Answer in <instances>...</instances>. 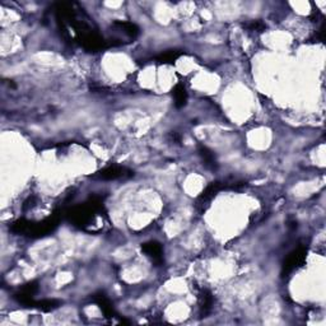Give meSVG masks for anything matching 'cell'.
Returning a JSON list of instances; mask_svg holds the SVG:
<instances>
[{"label": "cell", "instance_id": "1", "mask_svg": "<svg viewBox=\"0 0 326 326\" xmlns=\"http://www.w3.org/2000/svg\"><path fill=\"white\" fill-rule=\"evenodd\" d=\"M59 219L60 216L57 213H55L51 217H49V218L43 219L42 222H38V223H32L31 222L27 235L32 236V237H43L46 235H50L56 228L57 224H59Z\"/></svg>", "mask_w": 326, "mask_h": 326}, {"label": "cell", "instance_id": "2", "mask_svg": "<svg viewBox=\"0 0 326 326\" xmlns=\"http://www.w3.org/2000/svg\"><path fill=\"white\" fill-rule=\"evenodd\" d=\"M306 253H307V250H306L305 246H299L296 250L292 251L284 260L282 274L288 275L296 269H298L299 267H302L306 260Z\"/></svg>", "mask_w": 326, "mask_h": 326}, {"label": "cell", "instance_id": "3", "mask_svg": "<svg viewBox=\"0 0 326 326\" xmlns=\"http://www.w3.org/2000/svg\"><path fill=\"white\" fill-rule=\"evenodd\" d=\"M134 176V172L132 170L126 167H122V166L112 165L108 166V167H105L103 170L98 171L93 178H98V180H105V181H111V180H119V178H129Z\"/></svg>", "mask_w": 326, "mask_h": 326}, {"label": "cell", "instance_id": "4", "mask_svg": "<svg viewBox=\"0 0 326 326\" xmlns=\"http://www.w3.org/2000/svg\"><path fill=\"white\" fill-rule=\"evenodd\" d=\"M227 186L224 183L219 182V181H216V182H212L207 186V189L202 192L199 198L197 199V204L195 207L197 208H204V204H208V203L211 202L217 194H218L221 190L226 189Z\"/></svg>", "mask_w": 326, "mask_h": 326}, {"label": "cell", "instance_id": "5", "mask_svg": "<svg viewBox=\"0 0 326 326\" xmlns=\"http://www.w3.org/2000/svg\"><path fill=\"white\" fill-rule=\"evenodd\" d=\"M142 250L148 257H151L154 264L161 265L163 263V248L161 243L157 241H149V242L143 243Z\"/></svg>", "mask_w": 326, "mask_h": 326}, {"label": "cell", "instance_id": "6", "mask_svg": "<svg viewBox=\"0 0 326 326\" xmlns=\"http://www.w3.org/2000/svg\"><path fill=\"white\" fill-rule=\"evenodd\" d=\"M198 152H199V156L203 161V165L211 171H217L218 170V162H217L216 156H214L213 152L208 147L203 146V144H199L198 146Z\"/></svg>", "mask_w": 326, "mask_h": 326}, {"label": "cell", "instance_id": "7", "mask_svg": "<svg viewBox=\"0 0 326 326\" xmlns=\"http://www.w3.org/2000/svg\"><path fill=\"white\" fill-rule=\"evenodd\" d=\"M214 298L213 294L211 293V291L208 289H202V292L199 293V310L202 317H205L208 313L211 312L213 308Z\"/></svg>", "mask_w": 326, "mask_h": 326}, {"label": "cell", "instance_id": "8", "mask_svg": "<svg viewBox=\"0 0 326 326\" xmlns=\"http://www.w3.org/2000/svg\"><path fill=\"white\" fill-rule=\"evenodd\" d=\"M93 301H95L98 305V307L101 308V311L103 312L105 317H108V318L115 317L116 313H115V310H113L112 303H111V301L105 296V294L103 293L95 294V296H93Z\"/></svg>", "mask_w": 326, "mask_h": 326}, {"label": "cell", "instance_id": "9", "mask_svg": "<svg viewBox=\"0 0 326 326\" xmlns=\"http://www.w3.org/2000/svg\"><path fill=\"white\" fill-rule=\"evenodd\" d=\"M113 26L119 28V30L121 31V32H124L126 36H129L130 38H135L139 35V28H138L137 25L132 23V22L116 21L113 22Z\"/></svg>", "mask_w": 326, "mask_h": 326}, {"label": "cell", "instance_id": "10", "mask_svg": "<svg viewBox=\"0 0 326 326\" xmlns=\"http://www.w3.org/2000/svg\"><path fill=\"white\" fill-rule=\"evenodd\" d=\"M172 96L176 107L182 108L183 106H186V103H187V92H186L185 87L181 86V84H177V86L173 88Z\"/></svg>", "mask_w": 326, "mask_h": 326}, {"label": "cell", "instance_id": "11", "mask_svg": "<svg viewBox=\"0 0 326 326\" xmlns=\"http://www.w3.org/2000/svg\"><path fill=\"white\" fill-rule=\"evenodd\" d=\"M181 55H182V52L177 51V50H168V51L162 52L161 55H158L156 60L161 64H171V62H175Z\"/></svg>", "mask_w": 326, "mask_h": 326}, {"label": "cell", "instance_id": "12", "mask_svg": "<svg viewBox=\"0 0 326 326\" xmlns=\"http://www.w3.org/2000/svg\"><path fill=\"white\" fill-rule=\"evenodd\" d=\"M60 305H61V302L57 301V299H42V301H36L35 307L43 311V312H50V311L59 307Z\"/></svg>", "mask_w": 326, "mask_h": 326}, {"label": "cell", "instance_id": "13", "mask_svg": "<svg viewBox=\"0 0 326 326\" xmlns=\"http://www.w3.org/2000/svg\"><path fill=\"white\" fill-rule=\"evenodd\" d=\"M30 224L31 222H28L27 219L25 218L18 219V221H16L11 226V231L13 232V233H17V235H25V233H27L28 232Z\"/></svg>", "mask_w": 326, "mask_h": 326}, {"label": "cell", "instance_id": "14", "mask_svg": "<svg viewBox=\"0 0 326 326\" xmlns=\"http://www.w3.org/2000/svg\"><path fill=\"white\" fill-rule=\"evenodd\" d=\"M246 27L248 28V30L251 31H257V32H263V31H265V28H267V26H265V23H263L262 21H252L251 23H248Z\"/></svg>", "mask_w": 326, "mask_h": 326}, {"label": "cell", "instance_id": "15", "mask_svg": "<svg viewBox=\"0 0 326 326\" xmlns=\"http://www.w3.org/2000/svg\"><path fill=\"white\" fill-rule=\"evenodd\" d=\"M170 138L172 139L173 142H175V143H177V144L181 143V135H178L176 132L170 133Z\"/></svg>", "mask_w": 326, "mask_h": 326}]
</instances>
